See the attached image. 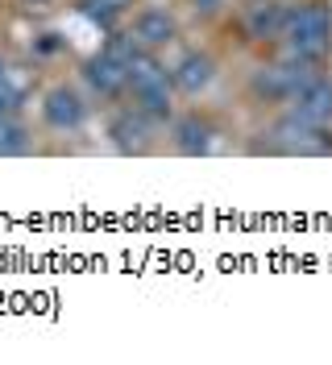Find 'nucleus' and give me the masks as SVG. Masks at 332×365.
Returning a JSON list of instances; mask_svg holds the SVG:
<instances>
[{"instance_id": "7ed1b4c3", "label": "nucleus", "mask_w": 332, "mask_h": 365, "mask_svg": "<svg viewBox=\"0 0 332 365\" xmlns=\"http://www.w3.org/2000/svg\"><path fill=\"white\" fill-rule=\"evenodd\" d=\"M125 91H133V104L146 116L171 120V91L175 88H171V71L154 58V50H141L129 63V88Z\"/></svg>"}, {"instance_id": "39448f33", "label": "nucleus", "mask_w": 332, "mask_h": 365, "mask_svg": "<svg viewBox=\"0 0 332 365\" xmlns=\"http://www.w3.org/2000/svg\"><path fill=\"white\" fill-rule=\"evenodd\" d=\"M287 17H291V0H253L245 9V38L249 42H283V29H287Z\"/></svg>"}, {"instance_id": "f03ea898", "label": "nucleus", "mask_w": 332, "mask_h": 365, "mask_svg": "<svg viewBox=\"0 0 332 365\" xmlns=\"http://www.w3.org/2000/svg\"><path fill=\"white\" fill-rule=\"evenodd\" d=\"M266 145H253V150H270V154H299V158H328L332 154V125H311V120H299V116H278L270 125Z\"/></svg>"}, {"instance_id": "dca6fc26", "label": "nucleus", "mask_w": 332, "mask_h": 365, "mask_svg": "<svg viewBox=\"0 0 332 365\" xmlns=\"http://www.w3.org/2000/svg\"><path fill=\"white\" fill-rule=\"evenodd\" d=\"M125 9V0H84V17H91L96 25L112 29V17Z\"/></svg>"}, {"instance_id": "ddd939ff", "label": "nucleus", "mask_w": 332, "mask_h": 365, "mask_svg": "<svg viewBox=\"0 0 332 365\" xmlns=\"http://www.w3.org/2000/svg\"><path fill=\"white\" fill-rule=\"evenodd\" d=\"M29 154V129L17 116H0V158H17Z\"/></svg>"}, {"instance_id": "1a4fd4ad", "label": "nucleus", "mask_w": 332, "mask_h": 365, "mask_svg": "<svg viewBox=\"0 0 332 365\" xmlns=\"http://www.w3.org/2000/svg\"><path fill=\"white\" fill-rule=\"evenodd\" d=\"M287 113L299 116V120H311V125H332V79L328 75H316L308 88L291 100Z\"/></svg>"}, {"instance_id": "f3484780", "label": "nucleus", "mask_w": 332, "mask_h": 365, "mask_svg": "<svg viewBox=\"0 0 332 365\" xmlns=\"http://www.w3.org/2000/svg\"><path fill=\"white\" fill-rule=\"evenodd\" d=\"M221 4H224V0H191V9H196V13H203V17L221 13Z\"/></svg>"}, {"instance_id": "0eeeda50", "label": "nucleus", "mask_w": 332, "mask_h": 365, "mask_svg": "<svg viewBox=\"0 0 332 365\" xmlns=\"http://www.w3.org/2000/svg\"><path fill=\"white\" fill-rule=\"evenodd\" d=\"M154 116H146L137 104H129V108H121V113L109 120V137H112V145L116 150H146L150 145V133H154Z\"/></svg>"}, {"instance_id": "2eb2a0df", "label": "nucleus", "mask_w": 332, "mask_h": 365, "mask_svg": "<svg viewBox=\"0 0 332 365\" xmlns=\"http://www.w3.org/2000/svg\"><path fill=\"white\" fill-rule=\"evenodd\" d=\"M100 54H109L112 63H125V67H129L133 58L141 54V46H137V38H133V34L109 29V38H104V46H100Z\"/></svg>"}, {"instance_id": "4468645a", "label": "nucleus", "mask_w": 332, "mask_h": 365, "mask_svg": "<svg viewBox=\"0 0 332 365\" xmlns=\"http://www.w3.org/2000/svg\"><path fill=\"white\" fill-rule=\"evenodd\" d=\"M25 104V83L13 79V67L0 58V116H17Z\"/></svg>"}, {"instance_id": "9b49d317", "label": "nucleus", "mask_w": 332, "mask_h": 365, "mask_svg": "<svg viewBox=\"0 0 332 365\" xmlns=\"http://www.w3.org/2000/svg\"><path fill=\"white\" fill-rule=\"evenodd\" d=\"M212 79H216V63L208 54H199V50L183 54L175 67H171V88H178L183 96H199Z\"/></svg>"}, {"instance_id": "9d476101", "label": "nucleus", "mask_w": 332, "mask_h": 365, "mask_svg": "<svg viewBox=\"0 0 332 365\" xmlns=\"http://www.w3.org/2000/svg\"><path fill=\"white\" fill-rule=\"evenodd\" d=\"M84 83H88L100 100H116L121 91L129 88V67L125 63H112L109 54H96L84 63Z\"/></svg>"}, {"instance_id": "20e7f679", "label": "nucleus", "mask_w": 332, "mask_h": 365, "mask_svg": "<svg viewBox=\"0 0 332 365\" xmlns=\"http://www.w3.org/2000/svg\"><path fill=\"white\" fill-rule=\"evenodd\" d=\"M316 75H320L316 63L278 58V63H266V67H258L253 75H249V91H253L258 100H266V104H291Z\"/></svg>"}, {"instance_id": "6e6552de", "label": "nucleus", "mask_w": 332, "mask_h": 365, "mask_svg": "<svg viewBox=\"0 0 332 365\" xmlns=\"http://www.w3.org/2000/svg\"><path fill=\"white\" fill-rule=\"evenodd\" d=\"M129 34L137 38V46H141V50H162V46H171V42H175L178 25H175V17H171L166 9L150 4V9H141V13L133 17Z\"/></svg>"}, {"instance_id": "f8f14e48", "label": "nucleus", "mask_w": 332, "mask_h": 365, "mask_svg": "<svg viewBox=\"0 0 332 365\" xmlns=\"http://www.w3.org/2000/svg\"><path fill=\"white\" fill-rule=\"evenodd\" d=\"M175 150L178 154H208V150H212V129H208L199 116L175 120Z\"/></svg>"}, {"instance_id": "f257e3e1", "label": "nucleus", "mask_w": 332, "mask_h": 365, "mask_svg": "<svg viewBox=\"0 0 332 365\" xmlns=\"http://www.w3.org/2000/svg\"><path fill=\"white\" fill-rule=\"evenodd\" d=\"M332 54V4L328 0H303L291 4L287 29L278 42V58H295V63H324Z\"/></svg>"}, {"instance_id": "423d86ee", "label": "nucleus", "mask_w": 332, "mask_h": 365, "mask_svg": "<svg viewBox=\"0 0 332 365\" xmlns=\"http://www.w3.org/2000/svg\"><path fill=\"white\" fill-rule=\"evenodd\" d=\"M42 116L50 129L59 133H79L88 125V100L75 88H50L42 100Z\"/></svg>"}]
</instances>
